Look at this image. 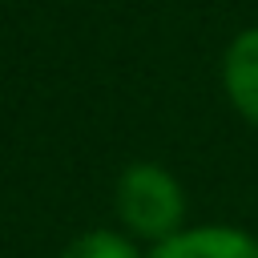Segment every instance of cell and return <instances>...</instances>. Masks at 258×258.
I'll return each instance as SVG.
<instances>
[{"instance_id": "obj_1", "label": "cell", "mask_w": 258, "mask_h": 258, "mask_svg": "<svg viewBox=\"0 0 258 258\" xmlns=\"http://www.w3.org/2000/svg\"><path fill=\"white\" fill-rule=\"evenodd\" d=\"M113 202H117V218H121V226L133 242L157 246V242L173 238L177 230H185L181 226L185 222V189L157 161L125 165L121 177H117Z\"/></svg>"}, {"instance_id": "obj_2", "label": "cell", "mask_w": 258, "mask_h": 258, "mask_svg": "<svg viewBox=\"0 0 258 258\" xmlns=\"http://www.w3.org/2000/svg\"><path fill=\"white\" fill-rule=\"evenodd\" d=\"M145 258H258V238L238 226H189L157 242Z\"/></svg>"}, {"instance_id": "obj_4", "label": "cell", "mask_w": 258, "mask_h": 258, "mask_svg": "<svg viewBox=\"0 0 258 258\" xmlns=\"http://www.w3.org/2000/svg\"><path fill=\"white\" fill-rule=\"evenodd\" d=\"M60 258H145V254H141V246H137L129 234H117V230L97 226V230L77 234V238L60 250Z\"/></svg>"}, {"instance_id": "obj_3", "label": "cell", "mask_w": 258, "mask_h": 258, "mask_svg": "<svg viewBox=\"0 0 258 258\" xmlns=\"http://www.w3.org/2000/svg\"><path fill=\"white\" fill-rule=\"evenodd\" d=\"M222 89L230 97V105L258 125V24L242 28L222 56Z\"/></svg>"}]
</instances>
